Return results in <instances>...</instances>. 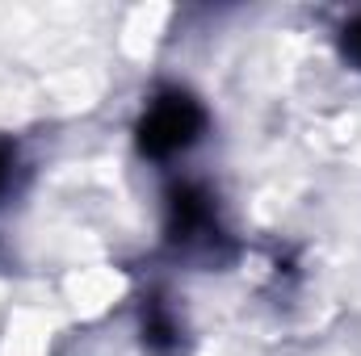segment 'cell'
I'll return each mask as SVG.
<instances>
[{
	"label": "cell",
	"instance_id": "obj_1",
	"mask_svg": "<svg viewBox=\"0 0 361 356\" xmlns=\"http://www.w3.org/2000/svg\"><path fill=\"white\" fill-rule=\"evenodd\" d=\"M202 122H206V117H202V109H197L189 96L169 92V96H160V101L147 109V117H143V126H139V147H143V155H152V160H169V155L185 151L189 143H197Z\"/></svg>",
	"mask_w": 361,
	"mask_h": 356
},
{
	"label": "cell",
	"instance_id": "obj_2",
	"mask_svg": "<svg viewBox=\"0 0 361 356\" xmlns=\"http://www.w3.org/2000/svg\"><path fill=\"white\" fill-rule=\"evenodd\" d=\"M345 46H349V55L361 63V21H353V25H349V34H345Z\"/></svg>",
	"mask_w": 361,
	"mask_h": 356
},
{
	"label": "cell",
	"instance_id": "obj_3",
	"mask_svg": "<svg viewBox=\"0 0 361 356\" xmlns=\"http://www.w3.org/2000/svg\"><path fill=\"white\" fill-rule=\"evenodd\" d=\"M8 168H13V160H8V151L0 147V189L8 184Z\"/></svg>",
	"mask_w": 361,
	"mask_h": 356
}]
</instances>
